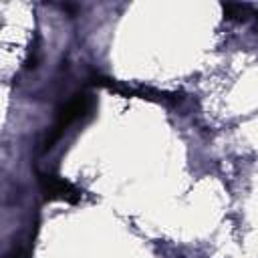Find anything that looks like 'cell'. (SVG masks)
I'll list each match as a JSON object with an SVG mask.
<instances>
[{
	"mask_svg": "<svg viewBox=\"0 0 258 258\" xmlns=\"http://www.w3.org/2000/svg\"><path fill=\"white\" fill-rule=\"evenodd\" d=\"M93 107H95V101H93L91 95H87V93H77L64 107L58 109L56 121H54V125H52V131H50V135H48L46 141H44V149H50V147L62 137V133H64L73 123H77L81 117L91 115Z\"/></svg>",
	"mask_w": 258,
	"mask_h": 258,
	"instance_id": "cell-1",
	"label": "cell"
},
{
	"mask_svg": "<svg viewBox=\"0 0 258 258\" xmlns=\"http://www.w3.org/2000/svg\"><path fill=\"white\" fill-rule=\"evenodd\" d=\"M40 189L48 200H64L69 204L81 200V189L58 175H40Z\"/></svg>",
	"mask_w": 258,
	"mask_h": 258,
	"instance_id": "cell-2",
	"label": "cell"
}]
</instances>
